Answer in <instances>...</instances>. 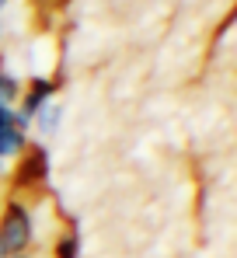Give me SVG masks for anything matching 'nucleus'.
Instances as JSON below:
<instances>
[{
  "label": "nucleus",
  "mask_w": 237,
  "mask_h": 258,
  "mask_svg": "<svg viewBox=\"0 0 237 258\" xmlns=\"http://www.w3.org/2000/svg\"><path fill=\"white\" fill-rule=\"evenodd\" d=\"M32 244V213L21 203H7L0 216V248L4 255H25V248Z\"/></svg>",
  "instance_id": "obj_1"
},
{
  "label": "nucleus",
  "mask_w": 237,
  "mask_h": 258,
  "mask_svg": "<svg viewBox=\"0 0 237 258\" xmlns=\"http://www.w3.org/2000/svg\"><path fill=\"white\" fill-rule=\"evenodd\" d=\"M52 94H56V84L49 81V77H35L32 84L25 87V98H21V115L25 119H35V112H39L42 105H49L52 101Z\"/></svg>",
  "instance_id": "obj_2"
},
{
  "label": "nucleus",
  "mask_w": 237,
  "mask_h": 258,
  "mask_svg": "<svg viewBox=\"0 0 237 258\" xmlns=\"http://www.w3.org/2000/svg\"><path fill=\"white\" fill-rule=\"evenodd\" d=\"M45 171H49V157L42 147H32L21 154V164H18V181L21 185H35V181H45Z\"/></svg>",
  "instance_id": "obj_3"
},
{
  "label": "nucleus",
  "mask_w": 237,
  "mask_h": 258,
  "mask_svg": "<svg viewBox=\"0 0 237 258\" xmlns=\"http://www.w3.org/2000/svg\"><path fill=\"white\" fill-rule=\"evenodd\" d=\"M28 150V136L21 133V129H4L0 133V161H7V157H21Z\"/></svg>",
  "instance_id": "obj_4"
},
{
  "label": "nucleus",
  "mask_w": 237,
  "mask_h": 258,
  "mask_svg": "<svg viewBox=\"0 0 237 258\" xmlns=\"http://www.w3.org/2000/svg\"><path fill=\"white\" fill-rule=\"evenodd\" d=\"M60 115H63V112H60V105H52V101H49V105H42L39 112H35V119H32V122L39 126L42 136H52V133L60 129Z\"/></svg>",
  "instance_id": "obj_5"
},
{
  "label": "nucleus",
  "mask_w": 237,
  "mask_h": 258,
  "mask_svg": "<svg viewBox=\"0 0 237 258\" xmlns=\"http://www.w3.org/2000/svg\"><path fill=\"white\" fill-rule=\"evenodd\" d=\"M21 98V84L11 77V74H4L0 70V105H11L14 108V101Z\"/></svg>",
  "instance_id": "obj_6"
},
{
  "label": "nucleus",
  "mask_w": 237,
  "mask_h": 258,
  "mask_svg": "<svg viewBox=\"0 0 237 258\" xmlns=\"http://www.w3.org/2000/svg\"><path fill=\"white\" fill-rule=\"evenodd\" d=\"M56 258H77L80 255V237L70 230V234H63L60 241H56V251H52Z\"/></svg>",
  "instance_id": "obj_7"
},
{
  "label": "nucleus",
  "mask_w": 237,
  "mask_h": 258,
  "mask_svg": "<svg viewBox=\"0 0 237 258\" xmlns=\"http://www.w3.org/2000/svg\"><path fill=\"white\" fill-rule=\"evenodd\" d=\"M11 126H14V108L11 105H0V133L11 129Z\"/></svg>",
  "instance_id": "obj_8"
},
{
  "label": "nucleus",
  "mask_w": 237,
  "mask_h": 258,
  "mask_svg": "<svg viewBox=\"0 0 237 258\" xmlns=\"http://www.w3.org/2000/svg\"><path fill=\"white\" fill-rule=\"evenodd\" d=\"M4 174H7V168H4V161H0V178H4Z\"/></svg>",
  "instance_id": "obj_9"
},
{
  "label": "nucleus",
  "mask_w": 237,
  "mask_h": 258,
  "mask_svg": "<svg viewBox=\"0 0 237 258\" xmlns=\"http://www.w3.org/2000/svg\"><path fill=\"white\" fill-rule=\"evenodd\" d=\"M11 258H28V255H11Z\"/></svg>",
  "instance_id": "obj_10"
},
{
  "label": "nucleus",
  "mask_w": 237,
  "mask_h": 258,
  "mask_svg": "<svg viewBox=\"0 0 237 258\" xmlns=\"http://www.w3.org/2000/svg\"><path fill=\"white\" fill-rule=\"evenodd\" d=\"M0 258H7V255H4V248H0Z\"/></svg>",
  "instance_id": "obj_11"
},
{
  "label": "nucleus",
  "mask_w": 237,
  "mask_h": 258,
  "mask_svg": "<svg viewBox=\"0 0 237 258\" xmlns=\"http://www.w3.org/2000/svg\"><path fill=\"white\" fill-rule=\"evenodd\" d=\"M4 4H7V0H0V7H4Z\"/></svg>",
  "instance_id": "obj_12"
}]
</instances>
